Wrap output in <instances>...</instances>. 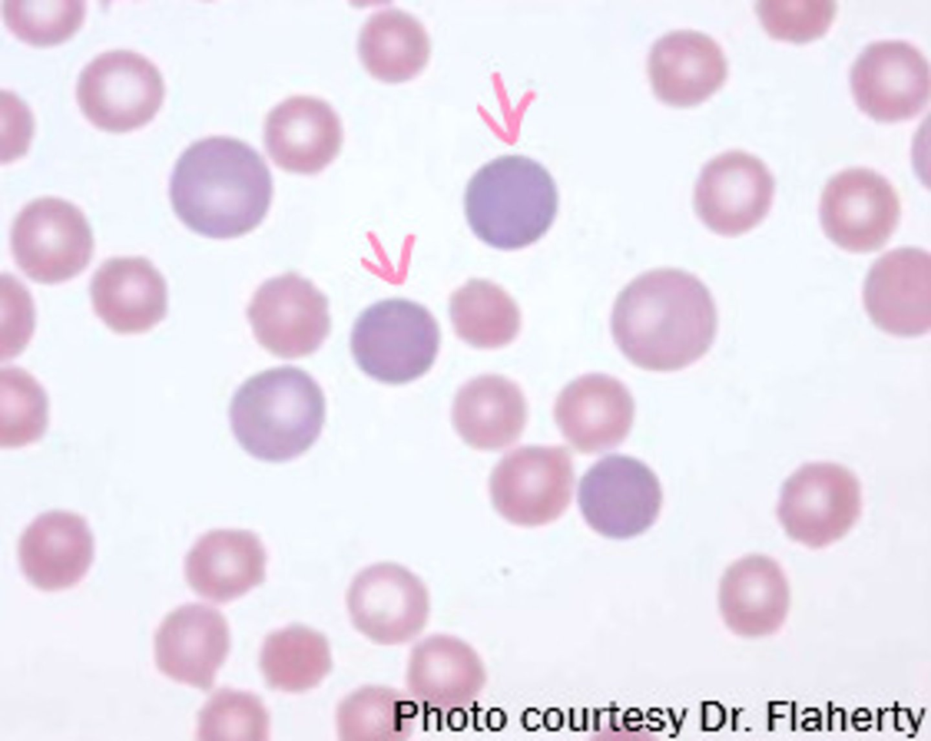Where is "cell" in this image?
<instances>
[{
	"instance_id": "cell-1",
	"label": "cell",
	"mask_w": 931,
	"mask_h": 741,
	"mask_svg": "<svg viewBox=\"0 0 931 741\" xmlns=\"http://www.w3.org/2000/svg\"><path fill=\"white\" fill-rule=\"evenodd\" d=\"M610 324L617 347L631 363L669 372L706 354L717 314L710 291L695 275L660 268L640 275L619 293Z\"/></svg>"
},
{
	"instance_id": "cell-2",
	"label": "cell",
	"mask_w": 931,
	"mask_h": 741,
	"mask_svg": "<svg viewBox=\"0 0 931 741\" xmlns=\"http://www.w3.org/2000/svg\"><path fill=\"white\" fill-rule=\"evenodd\" d=\"M273 183L267 165L248 144L225 135L203 138L177 159L169 196L178 218L215 239L241 236L265 218Z\"/></svg>"
},
{
	"instance_id": "cell-3",
	"label": "cell",
	"mask_w": 931,
	"mask_h": 741,
	"mask_svg": "<svg viewBox=\"0 0 931 741\" xmlns=\"http://www.w3.org/2000/svg\"><path fill=\"white\" fill-rule=\"evenodd\" d=\"M229 417L245 451L259 460L285 462L301 456L319 437L325 400L309 374L284 365L243 383L231 400Z\"/></svg>"
},
{
	"instance_id": "cell-4",
	"label": "cell",
	"mask_w": 931,
	"mask_h": 741,
	"mask_svg": "<svg viewBox=\"0 0 931 741\" xmlns=\"http://www.w3.org/2000/svg\"><path fill=\"white\" fill-rule=\"evenodd\" d=\"M464 203L477 238L497 249L516 250L548 231L557 213L558 194L542 165L524 155H503L476 171Z\"/></svg>"
},
{
	"instance_id": "cell-5",
	"label": "cell",
	"mask_w": 931,
	"mask_h": 741,
	"mask_svg": "<svg viewBox=\"0 0 931 741\" xmlns=\"http://www.w3.org/2000/svg\"><path fill=\"white\" fill-rule=\"evenodd\" d=\"M439 345V327L431 313L401 298L382 300L365 309L350 337L358 367L389 385L405 384L425 375L435 360Z\"/></svg>"
},
{
	"instance_id": "cell-6",
	"label": "cell",
	"mask_w": 931,
	"mask_h": 741,
	"mask_svg": "<svg viewBox=\"0 0 931 741\" xmlns=\"http://www.w3.org/2000/svg\"><path fill=\"white\" fill-rule=\"evenodd\" d=\"M75 95L90 123L121 133L154 118L163 103L165 85L159 70L146 57L129 50H112L84 67Z\"/></svg>"
},
{
	"instance_id": "cell-7",
	"label": "cell",
	"mask_w": 931,
	"mask_h": 741,
	"mask_svg": "<svg viewBox=\"0 0 931 741\" xmlns=\"http://www.w3.org/2000/svg\"><path fill=\"white\" fill-rule=\"evenodd\" d=\"M16 265L33 281L56 284L80 274L89 264L94 240L82 211L55 197L27 204L11 228Z\"/></svg>"
},
{
	"instance_id": "cell-8",
	"label": "cell",
	"mask_w": 931,
	"mask_h": 741,
	"mask_svg": "<svg viewBox=\"0 0 931 741\" xmlns=\"http://www.w3.org/2000/svg\"><path fill=\"white\" fill-rule=\"evenodd\" d=\"M572 458L564 446H527L507 453L494 468L490 496L497 513L520 526L556 520L573 493Z\"/></svg>"
},
{
	"instance_id": "cell-9",
	"label": "cell",
	"mask_w": 931,
	"mask_h": 741,
	"mask_svg": "<svg viewBox=\"0 0 931 741\" xmlns=\"http://www.w3.org/2000/svg\"><path fill=\"white\" fill-rule=\"evenodd\" d=\"M862 509L857 478L835 463L806 464L784 483L776 508L786 534L811 548L844 536Z\"/></svg>"
},
{
	"instance_id": "cell-10",
	"label": "cell",
	"mask_w": 931,
	"mask_h": 741,
	"mask_svg": "<svg viewBox=\"0 0 931 741\" xmlns=\"http://www.w3.org/2000/svg\"><path fill=\"white\" fill-rule=\"evenodd\" d=\"M655 473L627 456L610 455L581 477L577 500L587 525L609 538L626 539L647 530L662 506Z\"/></svg>"
},
{
	"instance_id": "cell-11",
	"label": "cell",
	"mask_w": 931,
	"mask_h": 741,
	"mask_svg": "<svg viewBox=\"0 0 931 741\" xmlns=\"http://www.w3.org/2000/svg\"><path fill=\"white\" fill-rule=\"evenodd\" d=\"M900 202L893 185L874 170H843L826 185L819 218L826 235L848 252L881 248L896 230Z\"/></svg>"
},
{
	"instance_id": "cell-12",
	"label": "cell",
	"mask_w": 931,
	"mask_h": 741,
	"mask_svg": "<svg viewBox=\"0 0 931 741\" xmlns=\"http://www.w3.org/2000/svg\"><path fill=\"white\" fill-rule=\"evenodd\" d=\"M246 315L257 342L282 358L315 353L330 332L327 297L293 272L264 282Z\"/></svg>"
},
{
	"instance_id": "cell-13",
	"label": "cell",
	"mask_w": 931,
	"mask_h": 741,
	"mask_svg": "<svg viewBox=\"0 0 931 741\" xmlns=\"http://www.w3.org/2000/svg\"><path fill=\"white\" fill-rule=\"evenodd\" d=\"M355 627L372 641L396 646L415 639L425 627L430 597L424 582L406 567L378 563L359 572L347 593Z\"/></svg>"
},
{
	"instance_id": "cell-14",
	"label": "cell",
	"mask_w": 931,
	"mask_h": 741,
	"mask_svg": "<svg viewBox=\"0 0 931 741\" xmlns=\"http://www.w3.org/2000/svg\"><path fill=\"white\" fill-rule=\"evenodd\" d=\"M849 81L857 106L879 122L913 118L929 100L927 60L903 40L868 45L854 62Z\"/></svg>"
},
{
	"instance_id": "cell-15",
	"label": "cell",
	"mask_w": 931,
	"mask_h": 741,
	"mask_svg": "<svg viewBox=\"0 0 931 741\" xmlns=\"http://www.w3.org/2000/svg\"><path fill=\"white\" fill-rule=\"evenodd\" d=\"M775 179L756 156L741 150L725 152L707 162L694 192L699 219L723 236H736L757 225L768 214Z\"/></svg>"
},
{
	"instance_id": "cell-16",
	"label": "cell",
	"mask_w": 931,
	"mask_h": 741,
	"mask_svg": "<svg viewBox=\"0 0 931 741\" xmlns=\"http://www.w3.org/2000/svg\"><path fill=\"white\" fill-rule=\"evenodd\" d=\"M865 308L884 332L916 337L931 327V259L927 251L900 247L879 257L863 289Z\"/></svg>"
},
{
	"instance_id": "cell-17",
	"label": "cell",
	"mask_w": 931,
	"mask_h": 741,
	"mask_svg": "<svg viewBox=\"0 0 931 741\" xmlns=\"http://www.w3.org/2000/svg\"><path fill=\"white\" fill-rule=\"evenodd\" d=\"M634 399L616 378L599 373L581 376L558 395L555 420L565 438L584 454L621 444L633 425Z\"/></svg>"
},
{
	"instance_id": "cell-18",
	"label": "cell",
	"mask_w": 931,
	"mask_h": 741,
	"mask_svg": "<svg viewBox=\"0 0 931 741\" xmlns=\"http://www.w3.org/2000/svg\"><path fill=\"white\" fill-rule=\"evenodd\" d=\"M230 648L224 616L202 604H188L170 613L155 636L157 668L171 679L209 690Z\"/></svg>"
},
{
	"instance_id": "cell-19",
	"label": "cell",
	"mask_w": 931,
	"mask_h": 741,
	"mask_svg": "<svg viewBox=\"0 0 931 741\" xmlns=\"http://www.w3.org/2000/svg\"><path fill=\"white\" fill-rule=\"evenodd\" d=\"M343 141L340 118L323 99L295 95L276 105L264 125L265 147L279 167L315 174L338 154Z\"/></svg>"
},
{
	"instance_id": "cell-20",
	"label": "cell",
	"mask_w": 931,
	"mask_h": 741,
	"mask_svg": "<svg viewBox=\"0 0 931 741\" xmlns=\"http://www.w3.org/2000/svg\"><path fill=\"white\" fill-rule=\"evenodd\" d=\"M486 679L484 663L469 644L455 636L435 634L411 649L405 686L416 702L451 711L476 701Z\"/></svg>"
},
{
	"instance_id": "cell-21",
	"label": "cell",
	"mask_w": 931,
	"mask_h": 741,
	"mask_svg": "<svg viewBox=\"0 0 931 741\" xmlns=\"http://www.w3.org/2000/svg\"><path fill=\"white\" fill-rule=\"evenodd\" d=\"M647 72L660 101L674 106H691L706 100L722 86L727 63L721 47L710 36L678 30L654 43Z\"/></svg>"
},
{
	"instance_id": "cell-22",
	"label": "cell",
	"mask_w": 931,
	"mask_h": 741,
	"mask_svg": "<svg viewBox=\"0 0 931 741\" xmlns=\"http://www.w3.org/2000/svg\"><path fill=\"white\" fill-rule=\"evenodd\" d=\"M93 557L94 540L85 519L67 511L40 515L25 528L18 543L25 576L45 591L77 584Z\"/></svg>"
},
{
	"instance_id": "cell-23",
	"label": "cell",
	"mask_w": 931,
	"mask_h": 741,
	"mask_svg": "<svg viewBox=\"0 0 931 741\" xmlns=\"http://www.w3.org/2000/svg\"><path fill=\"white\" fill-rule=\"evenodd\" d=\"M90 295L95 314L115 333L148 331L166 314L165 281L145 257L105 260L92 277Z\"/></svg>"
},
{
	"instance_id": "cell-24",
	"label": "cell",
	"mask_w": 931,
	"mask_h": 741,
	"mask_svg": "<svg viewBox=\"0 0 931 741\" xmlns=\"http://www.w3.org/2000/svg\"><path fill=\"white\" fill-rule=\"evenodd\" d=\"M718 602L723 620L732 632L746 637L768 636L786 620L789 586L773 558L750 555L726 570L719 585Z\"/></svg>"
},
{
	"instance_id": "cell-25",
	"label": "cell",
	"mask_w": 931,
	"mask_h": 741,
	"mask_svg": "<svg viewBox=\"0 0 931 741\" xmlns=\"http://www.w3.org/2000/svg\"><path fill=\"white\" fill-rule=\"evenodd\" d=\"M266 554L258 536L247 530L216 529L203 535L188 552V585L215 603L235 599L265 580Z\"/></svg>"
},
{
	"instance_id": "cell-26",
	"label": "cell",
	"mask_w": 931,
	"mask_h": 741,
	"mask_svg": "<svg viewBox=\"0 0 931 741\" xmlns=\"http://www.w3.org/2000/svg\"><path fill=\"white\" fill-rule=\"evenodd\" d=\"M452 418L455 430L468 446L499 450L521 436L527 406L516 383L499 375H483L458 390Z\"/></svg>"
},
{
	"instance_id": "cell-27",
	"label": "cell",
	"mask_w": 931,
	"mask_h": 741,
	"mask_svg": "<svg viewBox=\"0 0 931 741\" xmlns=\"http://www.w3.org/2000/svg\"><path fill=\"white\" fill-rule=\"evenodd\" d=\"M357 49L368 73L386 83L416 76L426 65L430 40L424 25L413 15L386 8L372 14L361 28Z\"/></svg>"
},
{
	"instance_id": "cell-28",
	"label": "cell",
	"mask_w": 931,
	"mask_h": 741,
	"mask_svg": "<svg viewBox=\"0 0 931 741\" xmlns=\"http://www.w3.org/2000/svg\"><path fill=\"white\" fill-rule=\"evenodd\" d=\"M418 706L408 694L384 686H365L338 705L336 726L344 741H404L412 736Z\"/></svg>"
},
{
	"instance_id": "cell-29",
	"label": "cell",
	"mask_w": 931,
	"mask_h": 741,
	"mask_svg": "<svg viewBox=\"0 0 931 741\" xmlns=\"http://www.w3.org/2000/svg\"><path fill=\"white\" fill-rule=\"evenodd\" d=\"M449 315L457 336L476 348L508 345L521 325L520 312L512 297L484 279H471L452 294Z\"/></svg>"
},
{
	"instance_id": "cell-30",
	"label": "cell",
	"mask_w": 931,
	"mask_h": 741,
	"mask_svg": "<svg viewBox=\"0 0 931 741\" xmlns=\"http://www.w3.org/2000/svg\"><path fill=\"white\" fill-rule=\"evenodd\" d=\"M260 668L271 688L304 692L316 686L332 668L328 641L300 625L275 631L262 645Z\"/></svg>"
},
{
	"instance_id": "cell-31",
	"label": "cell",
	"mask_w": 931,
	"mask_h": 741,
	"mask_svg": "<svg viewBox=\"0 0 931 741\" xmlns=\"http://www.w3.org/2000/svg\"><path fill=\"white\" fill-rule=\"evenodd\" d=\"M48 401L43 387L25 370H1L0 445L20 447L42 437L48 423Z\"/></svg>"
},
{
	"instance_id": "cell-32",
	"label": "cell",
	"mask_w": 931,
	"mask_h": 741,
	"mask_svg": "<svg viewBox=\"0 0 931 741\" xmlns=\"http://www.w3.org/2000/svg\"><path fill=\"white\" fill-rule=\"evenodd\" d=\"M270 718L255 695L224 687L198 713L196 737L204 741H265Z\"/></svg>"
},
{
	"instance_id": "cell-33",
	"label": "cell",
	"mask_w": 931,
	"mask_h": 741,
	"mask_svg": "<svg viewBox=\"0 0 931 741\" xmlns=\"http://www.w3.org/2000/svg\"><path fill=\"white\" fill-rule=\"evenodd\" d=\"M85 9V1H5L3 16L17 38L47 46L70 38L82 25Z\"/></svg>"
},
{
	"instance_id": "cell-34",
	"label": "cell",
	"mask_w": 931,
	"mask_h": 741,
	"mask_svg": "<svg viewBox=\"0 0 931 741\" xmlns=\"http://www.w3.org/2000/svg\"><path fill=\"white\" fill-rule=\"evenodd\" d=\"M760 23L773 38L805 43L825 35L836 11L832 1H760Z\"/></svg>"
}]
</instances>
